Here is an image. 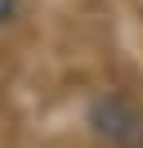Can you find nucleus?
<instances>
[{"label":"nucleus","instance_id":"nucleus-1","mask_svg":"<svg viewBox=\"0 0 143 148\" xmlns=\"http://www.w3.org/2000/svg\"><path fill=\"white\" fill-rule=\"evenodd\" d=\"M89 126L112 148H143V108L125 94H103L89 112Z\"/></svg>","mask_w":143,"mask_h":148},{"label":"nucleus","instance_id":"nucleus-2","mask_svg":"<svg viewBox=\"0 0 143 148\" xmlns=\"http://www.w3.org/2000/svg\"><path fill=\"white\" fill-rule=\"evenodd\" d=\"M14 9H18V0H0V27L14 18Z\"/></svg>","mask_w":143,"mask_h":148}]
</instances>
